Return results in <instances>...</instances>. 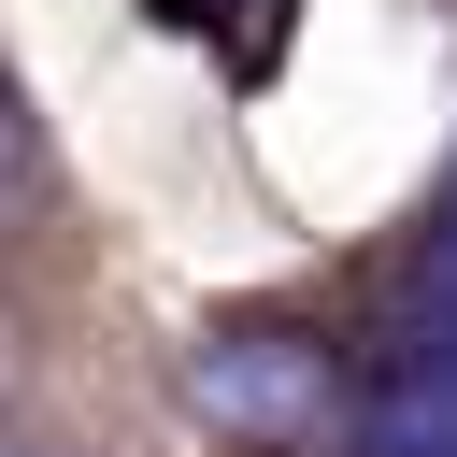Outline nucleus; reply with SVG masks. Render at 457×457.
Returning a JSON list of instances; mask_svg holds the SVG:
<instances>
[{"instance_id": "obj_1", "label": "nucleus", "mask_w": 457, "mask_h": 457, "mask_svg": "<svg viewBox=\"0 0 457 457\" xmlns=\"http://www.w3.org/2000/svg\"><path fill=\"white\" fill-rule=\"evenodd\" d=\"M186 400L214 428H243V443H328V428H357L328 343H300V328H200L186 343Z\"/></svg>"}, {"instance_id": "obj_2", "label": "nucleus", "mask_w": 457, "mask_h": 457, "mask_svg": "<svg viewBox=\"0 0 457 457\" xmlns=\"http://www.w3.org/2000/svg\"><path fill=\"white\" fill-rule=\"evenodd\" d=\"M357 457H457V328H386L357 371Z\"/></svg>"}, {"instance_id": "obj_3", "label": "nucleus", "mask_w": 457, "mask_h": 457, "mask_svg": "<svg viewBox=\"0 0 457 457\" xmlns=\"http://www.w3.org/2000/svg\"><path fill=\"white\" fill-rule=\"evenodd\" d=\"M400 328H457V171H443V214H428V257H414V314Z\"/></svg>"}, {"instance_id": "obj_4", "label": "nucleus", "mask_w": 457, "mask_h": 457, "mask_svg": "<svg viewBox=\"0 0 457 457\" xmlns=\"http://www.w3.org/2000/svg\"><path fill=\"white\" fill-rule=\"evenodd\" d=\"M29 171H43V129H29V86H14V71H0V200H14V186H29Z\"/></svg>"}]
</instances>
